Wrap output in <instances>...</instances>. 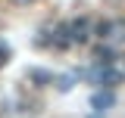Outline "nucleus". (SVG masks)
Here are the masks:
<instances>
[{"label": "nucleus", "mask_w": 125, "mask_h": 118, "mask_svg": "<svg viewBox=\"0 0 125 118\" xmlns=\"http://www.w3.org/2000/svg\"><path fill=\"white\" fill-rule=\"evenodd\" d=\"M66 37H69L72 47H84L94 37V22L88 19V16H78V19H72V22H66Z\"/></svg>", "instance_id": "obj_2"}, {"label": "nucleus", "mask_w": 125, "mask_h": 118, "mask_svg": "<svg viewBox=\"0 0 125 118\" xmlns=\"http://www.w3.org/2000/svg\"><path fill=\"white\" fill-rule=\"evenodd\" d=\"M28 81H34L38 87H44V84H53V75L44 72V68H28Z\"/></svg>", "instance_id": "obj_4"}, {"label": "nucleus", "mask_w": 125, "mask_h": 118, "mask_svg": "<svg viewBox=\"0 0 125 118\" xmlns=\"http://www.w3.org/2000/svg\"><path fill=\"white\" fill-rule=\"evenodd\" d=\"M91 106L97 109V112H103V109H109V106H113V93H109V90H106V93H100V90H97V93L91 96Z\"/></svg>", "instance_id": "obj_5"}, {"label": "nucleus", "mask_w": 125, "mask_h": 118, "mask_svg": "<svg viewBox=\"0 0 125 118\" xmlns=\"http://www.w3.org/2000/svg\"><path fill=\"white\" fill-rule=\"evenodd\" d=\"M94 59H97V65H113V50H109V47H100Z\"/></svg>", "instance_id": "obj_6"}, {"label": "nucleus", "mask_w": 125, "mask_h": 118, "mask_svg": "<svg viewBox=\"0 0 125 118\" xmlns=\"http://www.w3.org/2000/svg\"><path fill=\"white\" fill-rule=\"evenodd\" d=\"M6 62H10V47L0 41V65H6Z\"/></svg>", "instance_id": "obj_7"}, {"label": "nucleus", "mask_w": 125, "mask_h": 118, "mask_svg": "<svg viewBox=\"0 0 125 118\" xmlns=\"http://www.w3.org/2000/svg\"><path fill=\"white\" fill-rule=\"evenodd\" d=\"M13 6H31V3H38V0H10Z\"/></svg>", "instance_id": "obj_8"}, {"label": "nucleus", "mask_w": 125, "mask_h": 118, "mask_svg": "<svg viewBox=\"0 0 125 118\" xmlns=\"http://www.w3.org/2000/svg\"><path fill=\"white\" fill-rule=\"evenodd\" d=\"M122 78L125 75L119 72V68H113V65H97V68H94V84H100V87H119V84H122Z\"/></svg>", "instance_id": "obj_3"}, {"label": "nucleus", "mask_w": 125, "mask_h": 118, "mask_svg": "<svg viewBox=\"0 0 125 118\" xmlns=\"http://www.w3.org/2000/svg\"><path fill=\"white\" fill-rule=\"evenodd\" d=\"M91 118H97V115H91Z\"/></svg>", "instance_id": "obj_9"}, {"label": "nucleus", "mask_w": 125, "mask_h": 118, "mask_svg": "<svg viewBox=\"0 0 125 118\" xmlns=\"http://www.w3.org/2000/svg\"><path fill=\"white\" fill-rule=\"evenodd\" d=\"M94 34L103 41L106 47H119L125 44V19H106L100 25H94Z\"/></svg>", "instance_id": "obj_1"}]
</instances>
